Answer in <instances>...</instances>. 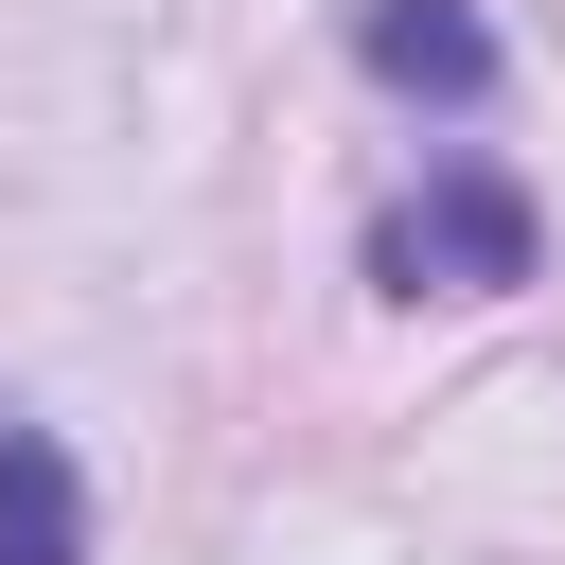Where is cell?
Instances as JSON below:
<instances>
[{
	"mask_svg": "<svg viewBox=\"0 0 565 565\" xmlns=\"http://www.w3.org/2000/svg\"><path fill=\"white\" fill-rule=\"evenodd\" d=\"M371 282H406V300L530 282V194H512V177H441V194H406V212L371 230Z\"/></svg>",
	"mask_w": 565,
	"mask_h": 565,
	"instance_id": "1",
	"label": "cell"
},
{
	"mask_svg": "<svg viewBox=\"0 0 565 565\" xmlns=\"http://www.w3.org/2000/svg\"><path fill=\"white\" fill-rule=\"evenodd\" d=\"M353 53H371L406 106H477V88H494V35H477V0H371V18H353Z\"/></svg>",
	"mask_w": 565,
	"mask_h": 565,
	"instance_id": "2",
	"label": "cell"
},
{
	"mask_svg": "<svg viewBox=\"0 0 565 565\" xmlns=\"http://www.w3.org/2000/svg\"><path fill=\"white\" fill-rule=\"evenodd\" d=\"M0 565H88V512H71V459L35 424H0Z\"/></svg>",
	"mask_w": 565,
	"mask_h": 565,
	"instance_id": "3",
	"label": "cell"
}]
</instances>
